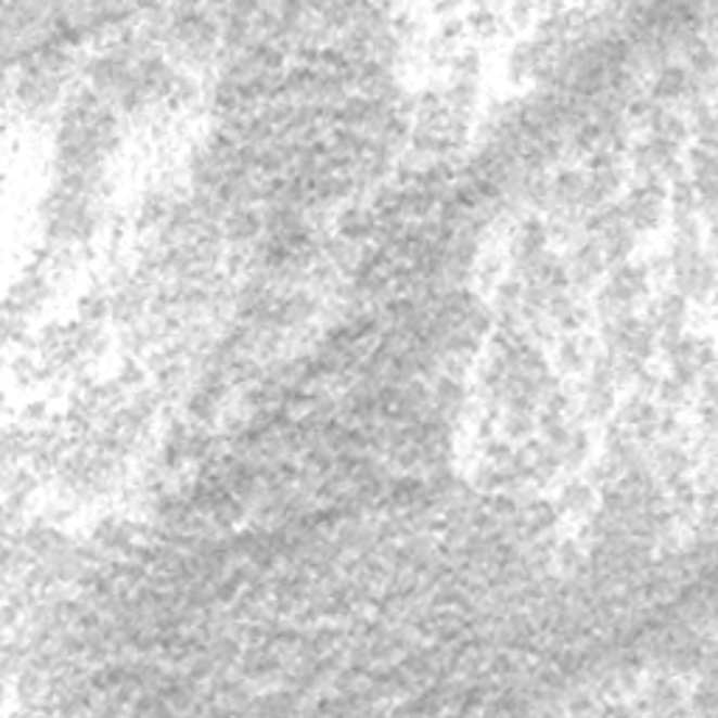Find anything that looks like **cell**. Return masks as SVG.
Instances as JSON below:
<instances>
[{
    "label": "cell",
    "instance_id": "1",
    "mask_svg": "<svg viewBox=\"0 0 718 718\" xmlns=\"http://www.w3.org/2000/svg\"><path fill=\"white\" fill-rule=\"evenodd\" d=\"M553 502H556L562 520L564 516H567V520H587L598 505V488L592 486L587 477L569 475L567 480L562 483V488H559V495Z\"/></svg>",
    "mask_w": 718,
    "mask_h": 718
}]
</instances>
